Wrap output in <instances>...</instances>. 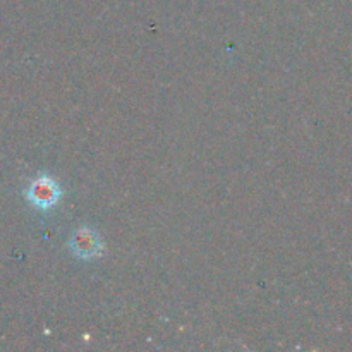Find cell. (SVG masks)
Masks as SVG:
<instances>
[{
	"label": "cell",
	"mask_w": 352,
	"mask_h": 352,
	"mask_svg": "<svg viewBox=\"0 0 352 352\" xmlns=\"http://www.w3.org/2000/svg\"><path fill=\"white\" fill-rule=\"evenodd\" d=\"M24 196H26L31 206L41 210V212H48L54 206H57V203L64 196V191H62L60 186L54 177H50L48 174H40L31 181Z\"/></svg>",
	"instance_id": "6da1fadb"
},
{
	"label": "cell",
	"mask_w": 352,
	"mask_h": 352,
	"mask_svg": "<svg viewBox=\"0 0 352 352\" xmlns=\"http://www.w3.org/2000/svg\"><path fill=\"white\" fill-rule=\"evenodd\" d=\"M69 250L79 260H96L103 254V241L100 234L91 227H79L69 237Z\"/></svg>",
	"instance_id": "7a4b0ae2"
}]
</instances>
